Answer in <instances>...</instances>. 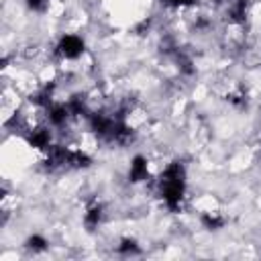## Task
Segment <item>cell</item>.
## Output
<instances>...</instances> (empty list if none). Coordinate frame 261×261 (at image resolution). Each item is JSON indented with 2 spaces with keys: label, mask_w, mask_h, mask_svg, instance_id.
Returning a JSON list of instances; mask_svg holds the SVG:
<instances>
[{
  "label": "cell",
  "mask_w": 261,
  "mask_h": 261,
  "mask_svg": "<svg viewBox=\"0 0 261 261\" xmlns=\"http://www.w3.org/2000/svg\"><path fill=\"white\" fill-rule=\"evenodd\" d=\"M159 196L167 210L177 212L186 198V167L181 161L169 163L157 179Z\"/></svg>",
  "instance_id": "6da1fadb"
},
{
  "label": "cell",
  "mask_w": 261,
  "mask_h": 261,
  "mask_svg": "<svg viewBox=\"0 0 261 261\" xmlns=\"http://www.w3.org/2000/svg\"><path fill=\"white\" fill-rule=\"evenodd\" d=\"M86 51V43L80 35H73V33H65L59 37L57 45H55V53L61 57V59H67V61H73V59H80Z\"/></svg>",
  "instance_id": "7a4b0ae2"
},
{
  "label": "cell",
  "mask_w": 261,
  "mask_h": 261,
  "mask_svg": "<svg viewBox=\"0 0 261 261\" xmlns=\"http://www.w3.org/2000/svg\"><path fill=\"white\" fill-rule=\"evenodd\" d=\"M24 141L29 147L37 149V151H47L51 145H53V135H51V128L49 124H35V126H29L24 130Z\"/></svg>",
  "instance_id": "3957f363"
},
{
  "label": "cell",
  "mask_w": 261,
  "mask_h": 261,
  "mask_svg": "<svg viewBox=\"0 0 261 261\" xmlns=\"http://www.w3.org/2000/svg\"><path fill=\"white\" fill-rule=\"evenodd\" d=\"M149 177V161L145 155H135L130 159V167H128V179L133 184L145 181Z\"/></svg>",
  "instance_id": "277c9868"
},
{
  "label": "cell",
  "mask_w": 261,
  "mask_h": 261,
  "mask_svg": "<svg viewBox=\"0 0 261 261\" xmlns=\"http://www.w3.org/2000/svg\"><path fill=\"white\" fill-rule=\"evenodd\" d=\"M102 220H104V208H102V204H98V202L90 204L86 208V212H84V226L88 230H96L102 224Z\"/></svg>",
  "instance_id": "5b68a950"
},
{
  "label": "cell",
  "mask_w": 261,
  "mask_h": 261,
  "mask_svg": "<svg viewBox=\"0 0 261 261\" xmlns=\"http://www.w3.org/2000/svg\"><path fill=\"white\" fill-rule=\"evenodd\" d=\"M247 14H249V0H232V2L228 4L226 16H228L230 22L241 24V22H245Z\"/></svg>",
  "instance_id": "8992f818"
},
{
  "label": "cell",
  "mask_w": 261,
  "mask_h": 261,
  "mask_svg": "<svg viewBox=\"0 0 261 261\" xmlns=\"http://www.w3.org/2000/svg\"><path fill=\"white\" fill-rule=\"evenodd\" d=\"M200 222H202V226L204 228H208V230H218V228H222L224 226V216L220 214V212H212V210H206V212H202V216H200Z\"/></svg>",
  "instance_id": "52a82bcc"
},
{
  "label": "cell",
  "mask_w": 261,
  "mask_h": 261,
  "mask_svg": "<svg viewBox=\"0 0 261 261\" xmlns=\"http://www.w3.org/2000/svg\"><path fill=\"white\" fill-rule=\"evenodd\" d=\"M24 247L29 249V251H33V253H43L47 247H49V241L43 237V234H31L27 241H24Z\"/></svg>",
  "instance_id": "ba28073f"
},
{
  "label": "cell",
  "mask_w": 261,
  "mask_h": 261,
  "mask_svg": "<svg viewBox=\"0 0 261 261\" xmlns=\"http://www.w3.org/2000/svg\"><path fill=\"white\" fill-rule=\"evenodd\" d=\"M116 251H118L120 255H124V257H128V255H139V253H141V249H139V245H137L135 239H122V241L118 243Z\"/></svg>",
  "instance_id": "9c48e42d"
},
{
  "label": "cell",
  "mask_w": 261,
  "mask_h": 261,
  "mask_svg": "<svg viewBox=\"0 0 261 261\" xmlns=\"http://www.w3.org/2000/svg\"><path fill=\"white\" fill-rule=\"evenodd\" d=\"M49 2L51 0H27V6L33 12H45L49 8Z\"/></svg>",
  "instance_id": "30bf717a"
},
{
  "label": "cell",
  "mask_w": 261,
  "mask_h": 261,
  "mask_svg": "<svg viewBox=\"0 0 261 261\" xmlns=\"http://www.w3.org/2000/svg\"><path fill=\"white\" fill-rule=\"evenodd\" d=\"M165 6H171V8H188V6H194L198 4V0H161Z\"/></svg>",
  "instance_id": "8fae6325"
}]
</instances>
